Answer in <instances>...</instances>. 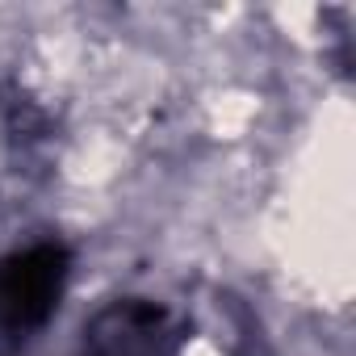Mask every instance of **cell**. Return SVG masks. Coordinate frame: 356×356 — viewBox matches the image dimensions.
I'll use <instances>...</instances> for the list:
<instances>
[{"label": "cell", "instance_id": "cell-1", "mask_svg": "<svg viewBox=\"0 0 356 356\" xmlns=\"http://www.w3.org/2000/svg\"><path fill=\"white\" fill-rule=\"evenodd\" d=\"M67 256L63 248H34L0 264V314L13 327H38L63 289Z\"/></svg>", "mask_w": 356, "mask_h": 356}]
</instances>
